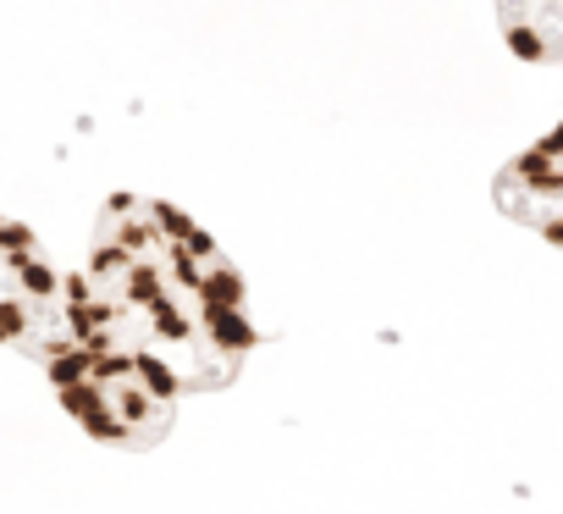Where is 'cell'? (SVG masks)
<instances>
[{
    "mask_svg": "<svg viewBox=\"0 0 563 514\" xmlns=\"http://www.w3.org/2000/svg\"><path fill=\"white\" fill-rule=\"evenodd\" d=\"M67 343L117 354L188 393L227 387L254 354L243 277L166 199H106L84 266L67 272Z\"/></svg>",
    "mask_w": 563,
    "mask_h": 514,
    "instance_id": "cell-1",
    "label": "cell"
},
{
    "mask_svg": "<svg viewBox=\"0 0 563 514\" xmlns=\"http://www.w3.org/2000/svg\"><path fill=\"white\" fill-rule=\"evenodd\" d=\"M45 376H51L62 409L100 442L155 448L177 420V387L128 365V360H117V354L67 343L62 354L45 360Z\"/></svg>",
    "mask_w": 563,
    "mask_h": 514,
    "instance_id": "cell-2",
    "label": "cell"
},
{
    "mask_svg": "<svg viewBox=\"0 0 563 514\" xmlns=\"http://www.w3.org/2000/svg\"><path fill=\"white\" fill-rule=\"evenodd\" d=\"M0 349L51 360L67 349V272L23 221L0 216Z\"/></svg>",
    "mask_w": 563,
    "mask_h": 514,
    "instance_id": "cell-3",
    "label": "cell"
},
{
    "mask_svg": "<svg viewBox=\"0 0 563 514\" xmlns=\"http://www.w3.org/2000/svg\"><path fill=\"white\" fill-rule=\"evenodd\" d=\"M497 194L519 221L563 238V128L547 144H536L525 161H514L508 177L497 183Z\"/></svg>",
    "mask_w": 563,
    "mask_h": 514,
    "instance_id": "cell-4",
    "label": "cell"
},
{
    "mask_svg": "<svg viewBox=\"0 0 563 514\" xmlns=\"http://www.w3.org/2000/svg\"><path fill=\"white\" fill-rule=\"evenodd\" d=\"M503 34L530 62H563V0H497Z\"/></svg>",
    "mask_w": 563,
    "mask_h": 514,
    "instance_id": "cell-5",
    "label": "cell"
}]
</instances>
